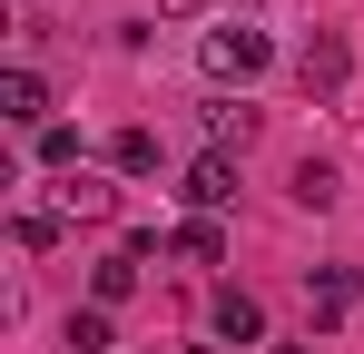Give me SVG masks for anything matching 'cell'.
<instances>
[{"instance_id": "6da1fadb", "label": "cell", "mask_w": 364, "mask_h": 354, "mask_svg": "<svg viewBox=\"0 0 364 354\" xmlns=\"http://www.w3.org/2000/svg\"><path fill=\"white\" fill-rule=\"evenodd\" d=\"M197 59H207V79H217V89H237V99H246V79L276 59V40H266L256 20H227V30H207V50H197Z\"/></svg>"}, {"instance_id": "7a4b0ae2", "label": "cell", "mask_w": 364, "mask_h": 354, "mask_svg": "<svg viewBox=\"0 0 364 354\" xmlns=\"http://www.w3.org/2000/svg\"><path fill=\"white\" fill-rule=\"evenodd\" d=\"M345 79H355V50H345L335 30L296 40V89H305V99H345Z\"/></svg>"}, {"instance_id": "3957f363", "label": "cell", "mask_w": 364, "mask_h": 354, "mask_svg": "<svg viewBox=\"0 0 364 354\" xmlns=\"http://www.w3.org/2000/svg\"><path fill=\"white\" fill-rule=\"evenodd\" d=\"M178 197H187V217H217V207H237V158H187V177H178Z\"/></svg>"}, {"instance_id": "277c9868", "label": "cell", "mask_w": 364, "mask_h": 354, "mask_svg": "<svg viewBox=\"0 0 364 354\" xmlns=\"http://www.w3.org/2000/svg\"><path fill=\"white\" fill-rule=\"evenodd\" d=\"M197 118H207V148H217V158H246V148H256V128H266V109H246V99H227V89H217Z\"/></svg>"}, {"instance_id": "5b68a950", "label": "cell", "mask_w": 364, "mask_h": 354, "mask_svg": "<svg viewBox=\"0 0 364 354\" xmlns=\"http://www.w3.org/2000/svg\"><path fill=\"white\" fill-rule=\"evenodd\" d=\"M0 118L40 138V128H50V79H40V69H0Z\"/></svg>"}, {"instance_id": "8992f818", "label": "cell", "mask_w": 364, "mask_h": 354, "mask_svg": "<svg viewBox=\"0 0 364 354\" xmlns=\"http://www.w3.org/2000/svg\"><path fill=\"white\" fill-rule=\"evenodd\" d=\"M50 207H60L69 227H99V217H119V187H109V177H60V187H50Z\"/></svg>"}, {"instance_id": "52a82bcc", "label": "cell", "mask_w": 364, "mask_h": 354, "mask_svg": "<svg viewBox=\"0 0 364 354\" xmlns=\"http://www.w3.org/2000/svg\"><path fill=\"white\" fill-rule=\"evenodd\" d=\"M305 315H315V335H335L355 315V266H315L305 276Z\"/></svg>"}, {"instance_id": "ba28073f", "label": "cell", "mask_w": 364, "mask_h": 354, "mask_svg": "<svg viewBox=\"0 0 364 354\" xmlns=\"http://www.w3.org/2000/svg\"><path fill=\"white\" fill-rule=\"evenodd\" d=\"M217 345H266V305H256L246 286L217 295Z\"/></svg>"}, {"instance_id": "9c48e42d", "label": "cell", "mask_w": 364, "mask_h": 354, "mask_svg": "<svg viewBox=\"0 0 364 354\" xmlns=\"http://www.w3.org/2000/svg\"><path fill=\"white\" fill-rule=\"evenodd\" d=\"M286 197H296V207H315V217H325V207H335V197H345V177L325 168V158H296V177H286Z\"/></svg>"}, {"instance_id": "30bf717a", "label": "cell", "mask_w": 364, "mask_h": 354, "mask_svg": "<svg viewBox=\"0 0 364 354\" xmlns=\"http://www.w3.org/2000/svg\"><path fill=\"white\" fill-rule=\"evenodd\" d=\"M128 295H138V256H99V266H89V305H128Z\"/></svg>"}, {"instance_id": "8fae6325", "label": "cell", "mask_w": 364, "mask_h": 354, "mask_svg": "<svg viewBox=\"0 0 364 354\" xmlns=\"http://www.w3.org/2000/svg\"><path fill=\"white\" fill-rule=\"evenodd\" d=\"M109 168L119 177H158V128H119L109 138Z\"/></svg>"}, {"instance_id": "7c38bea8", "label": "cell", "mask_w": 364, "mask_h": 354, "mask_svg": "<svg viewBox=\"0 0 364 354\" xmlns=\"http://www.w3.org/2000/svg\"><path fill=\"white\" fill-rule=\"evenodd\" d=\"M60 335H69V354H109V345H119V335H109V305H69Z\"/></svg>"}, {"instance_id": "4fadbf2b", "label": "cell", "mask_w": 364, "mask_h": 354, "mask_svg": "<svg viewBox=\"0 0 364 354\" xmlns=\"http://www.w3.org/2000/svg\"><path fill=\"white\" fill-rule=\"evenodd\" d=\"M168 246H178L187 266H217V256H227V227H217V217H187V227L168 236Z\"/></svg>"}, {"instance_id": "5bb4252c", "label": "cell", "mask_w": 364, "mask_h": 354, "mask_svg": "<svg viewBox=\"0 0 364 354\" xmlns=\"http://www.w3.org/2000/svg\"><path fill=\"white\" fill-rule=\"evenodd\" d=\"M60 207H20V217H10V236H20V256H40V246H60Z\"/></svg>"}, {"instance_id": "9a60e30c", "label": "cell", "mask_w": 364, "mask_h": 354, "mask_svg": "<svg viewBox=\"0 0 364 354\" xmlns=\"http://www.w3.org/2000/svg\"><path fill=\"white\" fill-rule=\"evenodd\" d=\"M40 168H50V177H79V128H60V118L40 128Z\"/></svg>"}, {"instance_id": "2e32d148", "label": "cell", "mask_w": 364, "mask_h": 354, "mask_svg": "<svg viewBox=\"0 0 364 354\" xmlns=\"http://www.w3.org/2000/svg\"><path fill=\"white\" fill-rule=\"evenodd\" d=\"M158 10H168V20H187V10H207V0H158Z\"/></svg>"}, {"instance_id": "e0dca14e", "label": "cell", "mask_w": 364, "mask_h": 354, "mask_svg": "<svg viewBox=\"0 0 364 354\" xmlns=\"http://www.w3.org/2000/svg\"><path fill=\"white\" fill-rule=\"evenodd\" d=\"M178 354H217V345H178Z\"/></svg>"}, {"instance_id": "ac0fdd59", "label": "cell", "mask_w": 364, "mask_h": 354, "mask_svg": "<svg viewBox=\"0 0 364 354\" xmlns=\"http://www.w3.org/2000/svg\"><path fill=\"white\" fill-rule=\"evenodd\" d=\"M266 354H305V345H266Z\"/></svg>"}]
</instances>
